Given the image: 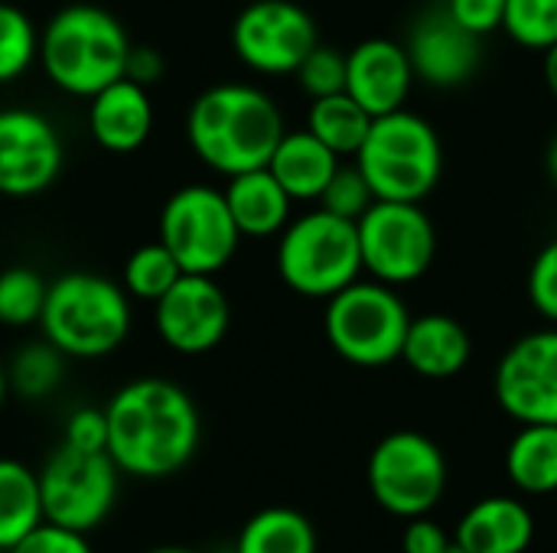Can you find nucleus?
Wrapping results in <instances>:
<instances>
[{"label":"nucleus","instance_id":"nucleus-1","mask_svg":"<svg viewBox=\"0 0 557 553\" xmlns=\"http://www.w3.org/2000/svg\"><path fill=\"white\" fill-rule=\"evenodd\" d=\"M108 456L137 479H166L199 450L202 420L193 398L166 378H137L104 407Z\"/></svg>","mask_w":557,"mask_h":553},{"label":"nucleus","instance_id":"nucleus-2","mask_svg":"<svg viewBox=\"0 0 557 553\" xmlns=\"http://www.w3.org/2000/svg\"><path fill=\"white\" fill-rule=\"evenodd\" d=\"M284 130L287 127L277 101L258 85L245 81H222L206 88L186 114V137L193 153L222 176L268 166Z\"/></svg>","mask_w":557,"mask_h":553},{"label":"nucleus","instance_id":"nucleus-3","mask_svg":"<svg viewBox=\"0 0 557 553\" xmlns=\"http://www.w3.org/2000/svg\"><path fill=\"white\" fill-rule=\"evenodd\" d=\"M134 42L121 20L95 3H69L39 33V62L49 81L69 95L91 98L124 78Z\"/></svg>","mask_w":557,"mask_h":553},{"label":"nucleus","instance_id":"nucleus-4","mask_svg":"<svg viewBox=\"0 0 557 553\" xmlns=\"http://www.w3.org/2000/svg\"><path fill=\"white\" fill-rule=\"evenodd\" d=\"M375 199L424 202L444 176V143L434 124L408 108L372 117L366 143L352 156Z\"/></svg>","mask_w":557,"mask_h":553},{"label":"nucleus","instance_id":"nucleus-5","mask_svg":"<svg viewBox=\"0 0 557 553\" xmlns=\"http://www.w3.org/2000/svg\"><path fill=\"white\" fill-rule=\"evenodd\" d=\"M42 336L69 359H101L131 332V293L98 274H62L49 284Z\"/></svg>","mask_w":557,"mask_h":553},{"label":"nucleus","instance_id":"nucleus-6","mask_svg":"<svg viewBox=\"0 0 557 553\" xmlns=\"http://www.w3.org/2000/svg\"><path fill=\"white\" fill-rule=\"evenodd\" d=\"M277 274L297 297L330 300L362 277L356 222L326 209L290 218L277 238Z\"/></svg>","mask_w":557,"mask_h":553},{"label":"nucleus","instance_id":"nucleus-7","mask_svg":"<svg viewBox=\"0 0 557 553\" xmlns=\"http://www.w3.org/2000/svg\"><path fill=\"white\" fill-rule=\"evenodd\" d=\"M411 326L401 293L379 280H352L326 300L323 332L333 352L356 368H385L401 359Z\"/></svg>","mask_w":557,"mask_h":553},{"label":"nucleus","instance_id":"nucleus-8","mask_svg":"<svg viewBox=\"0 0 557 553\" xmlns=\"http://www.w3.org/2000/svg\"><path fill=\"white\" fill-rule=\"evenodd\" d=\"M369 492L395 518L431 515L447 489V460L441 447L418 430L382 437L369 456Z\"/></svg>","mask_w":557,"mask_h":553},{"label":"nucleus","instance_id":"nucleus-9","mask_svg":"<svg viewBox=\"0 0 557 553\" xmlns=\"http://www.w3.org/2000/svg\"><path fill=\"white\" fill-rule=\"evenodd\" d=\"M362 274L388 287H408L421 280L437 257V228L421 202H385L356 222Z\"/></svg>","mask_w":557,"mask_h":553},{"label":"nucleus","instance_id":"nucleus-10","mask_svg":"<svg viewBox=\"0 0 557 553\" xmlns=\"http://www.w3.org/2000/svg\"><path fill=\"white\" fill-rule=\"evenodd\" d=\"M160 241L183 274H219L238 251L242 231L222 189L193 183L176 189L160 212Z\"/></svg>","mask_w":557,"mask_h":553},{"label":"nucleus","instance_id":"nucleus-11","mask_svg":"<svg viewBox=\"0 0 557 553\" xmlns=\"http://www.w3.org/2000/svg\"><path fill=\"white\" fill-rule=\"evenodd\" d=\"M117 466L108 453L59 443L39 469L42 518L72 531L98 528L117 499Z\"/></svg>","mask_w":557,"mask_h":553},{"label":"nucleus","instance_id":"nucleus-12","mask_svg":"<svg viewBox=\"0 0 557 553\" xmlns=\"http://www.w3.org/2000/svg\"><path fill=\"white\" fill-rule=\"evenodd\" d=\"M317 42V20L297 0H251L232 23V49L258 75H294Z\"/></svg>","mask_w":557,"mask_h":553},{"label":"nucleus","instance_id":"nucleus-13","mask_svg":"<svg viewBox=\"0 0 557 553\" xmlns=\"http://www.w3.org/2000/svg\"><path fill=\"white\" fill-rule=\"evenodd\" d=\"M493 391L516 424H557V326L535 329L506 349Z\"/></svg>","mask_w":557,"mask_h":553},{"label":"nucleus","instance_id":"nucleus-14","mask_svg":"<svg viewBox=\"0 0 557 553\" xmlns=\"http://www.w3.org/2000/svg\"><path fill=\"white\" fill-rule=\"evenodd\" d=\"M153 323L173 352L202 355L225 339L232 326V303L212 274H183L153 303Z\"/></svg>","mask_w":557,"mask_h":553},{"label":"nucleus","instance_id":"nucleus-15","mask_svg":"<svg viewBox=\"0 0 557 553\" xmlns=\"http://www.w3.org/2000/svg\"><path fill=\"white\" fill-rule=\"evenodd\" d=\"M62 169V140L49 117L29 108L0 111V196L46 192Z\"/></svg>","mask_w":557,"mask_h":553},{"label":"nucleus","instance_id":"nucleus-16","mask_svg":"<svg viewBox=\"0 0 557 553\" xmlns=\"http://www.w3.org/2000/svg\"><path fill=\"white\" fill-rule=\"evenodd\" d=\"M405 49L414 78L441 91L473 81L483 65V39L460 26L447 7L421 13L408 29Z\"/></svg>","mask_w":557,"mask_h":553},{"label":"nucleus","instance_id":"nucleus-17","mask_svg":"<svg viewBox=\"0 0 557 553\" xmlns=\"http://www.w3.org/2000/svg\"><path fill=\"white\" fill-rule=\"evenodd\" d=\"M346 91L372 114H392L405 108L411 88H414V68L408 59L405 42H395L388 36L362 39L346 52Z\"/></svg>","mask_w":557,"mask_h":553},{"label":"nucleus","instance_id":"nucleus-18","mask_svg":"<svg viewBox=\"0 0 557 553\" xmlns=\"http://www.w3.org/2000/svg\"><path fill=\"white\" fill-rule=\"evenodd\" d=\"M88 134L111 153H134L153 130V104L144 85L127 75L88 98Z\"/></svg>","mask_w":557,"mask_h":553},{"label":"nucleus","instance_id":"nucleus-19","mask_svg":"<svg viewBox=\"0 0 557 553\" xmlns=\"http://www.w3.org/2000/svg\"><path fill=\"white\" fill-rule=\"evenodd\" d=\"M535 541V518L512 495H490L470 505L454 531V544L467 553H525Z\"/></svg>","mask_w":557,"mask_h":553},{"label":"nucleus","instance_id":"nucleus-20","mask_svg":"<svg viewBox=\"0 0 557 553\" xmlns=\"http://www.w3.org/2000/svg\"><path fill=\"white\" fill-rule=\"evenodd\" d=\"M470 355H473V342H470V332L463 329L460 319H454L447 313L411 316L405 349H401V362L414 375L431 378V381L454 378L467 368Z\"/></svg>","mask_w":557,"mask_h":553},{"label":"nucleus","instance_id":"nucleus-21","mask_svg":"<svg viewBox=\"0 0 557 553\" xmlns=\"http://www.w3.org/2000/svg\"><path fill=\"white\" fill-rule=\"evenodd\" d=\"M339 163L343 156H336L317 134L304 127V130H284L281 143L268 160V169L294 202H320Z\"/></svg>","mask_w":557,"mask_h":553},{"label":"nucleus","instance_id":"nucleus-22","mask_svg":"<svg viewBox=\"0 0 557 553\" xmlns=\"http://www.w3.org/2000/svg\"><path fill=\"white\" fill-rule=\"evenodd\" d=\"M222 192H225V202L232 209V218L242 238H271V235H281L290 222L294 199L287 196V189L274 179L268 166L228 176V186Z\"/></svg>","mask_w":557,"mask_h":553},{"label":"nucleus","instance_id":"nucleus-23","mask_svg":"<svg viewBox=\"0 0 557 553\" xmlns=\"http://www.w3.org/2000/svg\"><path fill=\"white\" fill-rule=\"evenodd\" d=\"M506 473L522 495L557 492V424H519L506 450Z\"/></svg>","mask_w":557,"mask_h":553},{"label":"nucleus","instance_id":"nucleus-24","mask_svg":"<svg viewBox=\"0 0 557 553\" xmlns=\"http://www.w3.org/2000/svg\"><path fill=\"white\" fill-rule=\"evenodd\" d=\"M317 528L310 525V518L297 508L287 505H274V508H261L255 512L242 535L235 553H317Z\"/></svg>","mask_w":557,"mask_h":553},{"label":"nucleus","instance_id":"nucleus-25","mask_svg":"<svg viewBox=\"0 0 557 553\" xmlns=\"http://www.w3.org/2000/svg\"><path fill=\"white\" fill-rule=\"evenodd\" d=\"M42 521L39 473L16 460H0V551L20 544Z\"/></svg>","mask_w":557,"mask_h":553},{"label":"nucleus","instance_id":"nucleus-26","mask_svg":"<svg viewBox=\"0 0 557 553\" xmlns=\"http://www.w3.org/2000/svg\"><path fill=\"white\" fill-rule=\"evenodd\" d=\"M369 127H372V114L349 91L310 101L307 130L317 134L336 156H356L359 147L366 143Z\"/></svg>","mask_w":557,"mask_h":553},{"label":"nucleus","instance_id":"nucleus-27","mask_svg":"<svg viewBox=\"0 0 557 553\" xmlns=\"http://www.w3.org/2000/svg\"><path fill=\"white\" fill-rule=\"evenodd\" d=\"M180 277H183V267L163 241L140 244L124 264V290L147 303H157Z\"/></svg>","mask_w":557,"mask_h":553},{"label":"nucleus","instance_id":"nucleus-28","mask_svg":"<svg viewBox=\"0 0 557 553\" xmlns=\"http://www.w3.org/2000/svg\"><path fill=\"white\" fill-rule=\"evenodd\" d=\"M62 352L46 339V342H33L26 349H20L7 368V381L10 391H16L26 401H39L46 394H52L62 381Z\"/></svg>","mask_w":557,"mask_h":553},{"label":"nucleus","instance_id":"nucleus-29","mask_svg":"<svg viewBox=\"0 0 557 553\" xmlns=\"http://www.w3.org/2000/svg\"><path fill=\"white\" fill-rule=\"evenodd\" d=\"M49 284L33 267L0 271V323L23 329L42 319Z\"/></svg>","mask_w":557,"mask_h":553},{"label":"nucleus","instance_id":"nucleus-30","mask_svg":"<svg viewBox=\"0 0 557 553\" xmlns=\"http://www.w3.org/2000/svg\"><path fill=\"white\" fill-rule=\"evenodd\" d=\"M39 59V33L33 20L16 7L0 0V85L20 78Z\"/></svg>","mask_w":557,"mask_h":553},{"label":"nucleus","instance_id":"nucleus-31","mask_svg":"<svg viewBox=\"0 0 557 553\" xmlns=\"http://www.w3.org/2000/svg\"><path fill=\"white\" fill-rule=\"evenodd\" d=\"M503 29L525 49H552L557 42V0H506Z\"/></svg>","mask_w":557,"mask_h":553},{"label":"nucleus","instance_id":"nucleus-32","mask_svg":"<svg viewBox=\"0 0 557 553\" xmlns=\"http://www.w3.org/2000/svg\"><path fill=\"white\" fill-rule=\"evenodd\" d=\"M375 205V192L366 179V173L359 169V163H339L330 186L323 189L320 196V209L339 215V218H349V222H359L369 209Z\"/></svg>","mask_w":557,"mask_h":553},{"label":"nucleus","instance_id":"nucleus-33","mask_svg":"<svg viewBox=\"0 0 557 553\" xmlns=\"http://www.w3.org/2000/svg\"><path fill=\"white\" fill-rule=\"evenodd\" d=\"M346 68L349 65H346L343 49L317 42V49L300 62V68L294 75L310 98H326V95L346 91Z\"/></svg>","mask_w":557,"mask_h":553},{"label":"nucleus","instance_id":"nucleus-34","mask_svg":"<svg viewBox=\"0 0 557 553\" xmlns=\"http://www.w3.org/2000/svg\"><path fill=\"white\" fill-rule=\"evenodd\" d=\"M529 303L548 326H557V238L535 254L529 267Z\"/></svg>","mask_w":557,"mask_h":553},{"label":"nucleus","instance_id":"nucleus-35","mask_svg":"<svg viewBox=\"0 0 557 553\" xmlns=\"http://www.w3.org/2000/svg\"><path fill=\"white\" fill-rule=\"evenodd\" d=\"M7 553H95L91 544L85 541L82 531H72V528H62V525H52V521H42L36 525L20 544H13Z\"/></svg>","mask_w":557,"mask_h":553},{"label":"nucleus","instance_id":"nucleus-36","mask_svg":"<svg viewBox=\"0 0 557 553\" xmlns=\"http://www.w3.org/2000/svg\"><path fill=\"white\" fill-rule=\"evenodd\" d=\"M444 7L460 26H467L480 39L503 29L506 20V0H444Z\"/></svg>","mask_w":557,"mask_h":553},{"label":"nucleus","instance_id":"nucleus-37","mask_svg":"<svg viewBox=\"0 0 557 553\" xmlns=\"http://www.w3.org/2000/svg\"><path fill=\"white\" fill-rule=\"evenodd\" d=\"M62 443L88 453H108V417L98 407H82L65 420Z\"/></svg>","mask_w":557,"mask_h":553},{"label":"nucleus","instance_id":"nucleus-38","mask_svg":"<svg viewBox=\"0 0 557 553\" xmlns=\"http://www.w3.org/2000/svg\"><path fill=\"white\" fill-rule=\"evenodd\" d=\"M454 548V535H447L431 515L408 518L405 535H401V551L405 553H447Z\"/></svg>","mask_w":557,"mask_h":553},{"label":"nucleus","instance_id":"nucleus-39","mask_svg":"<svg viewBox=\"0 0 557 553\" xmlns=\"http://www.w3.org/2000/svg\"><path fill=\"white\" fill-rule=\"evenodd\" d=\"M131 81L137 85H157L160 75H163V55L150 46H134L131 55H127V72H124Z\"/></svg>","mask_w":557,"mask_h":553},{"label":"nucleus","instance_id":"nucleus-40","mask_svg":"<svg viewBox=\"0 0 557 553\" xmlns=\"http://www.w3.org/2000/svg\"><path fill=\"white\" fill-rule=\"evenodd\" d=\"M542 78H545V88L552 91V98H557V42L552 49L542 52Z\"/></svg>","mask_w":557,"mask_h":553},{"label":"nucleus","instance_id":"nucleus-41","mask_svg":"<svg viewBox=\"0 0 557 553\" xmlns=\"http://www.w3.org/2000/svg\"><path fill=\"white\" fill-rule=\"evenodd\" d=\"M545 163H548V176H552V183L557 186V134L552 137V147H548V156H545Z\"/></svg>","mask_w":557,"mask_h":553},{"label":"nucleus","instance_id":"nucleus-42","mask_svg":"<svg viewBox=\"0 0 557 553\" xmlns=\"http://www.w3.org/2000/svg\"><path fill=\"white\" fill-rule=\"evenodd\" d=\"M7 391H10V381H7V365L0 362V407H3V398H7Z\"/></svg>","mask_w":557,"mask_h":553},{"label":"nucleus","instance_id":"nucleus-43","mask_svg":"<svg viewBox=\"0 0 557 553\" xmlns=\"http://www.w3.org/2000/svg\"><path fill=\"white\" fill-rule=\"evenodd\" d=\"M150 553H196V551H189V548H157V551H150Z\"/></svg>","mask_w":557,"mask_h":553},{"label":"nucleus","instance_id":"nucleus-44","mask_svg":"<svg viewBox=\"0 0 557 553\" xmlns=\"http://www.w3.org/2000/svg\"><path fill=\"white\" fill-rule=\"evenodd\" d=\"M447 553H467V551H463V548H457V544H454V548H450V551H447Z\"/></svg>","mask_w":557,"mask_h":553},{"label":"nucleus","instance_id":"nucleus-45","mask_svg":"<svg viewBox=\"0 0 557 553\" xmlns=\"http://www.w3.org/2000/svg\"><path fill=\"white\" fill-rule=\"evenodd\" d=\"M0 553H7V551H0Z\"/></svg>","mask_w":557,"mask_h":553}]
</instances>
